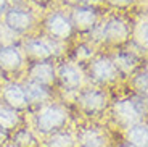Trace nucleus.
Instances as JSON below:
<instances>
[{
    "label": "nucleus",
    "instance_id": "11",
    "mask_svg": "<svg viewBox=\"0 0 148 147\" xmlns=\"http://www.w3.org/2000/svg\"><path fill=\"white\" fill-rule=\"evenodd\" d=\"M27 74H29V81H34L45 87H52L56 83V68L53 60L31 63Z\"/></svg>",
    "mask_w": 148,
    "mask_h": 147
},
{
    "label": "nucleus",
    "instance_id": "5",
    "mask_svg": "<svg viewBox=\"0 0 148 147\" xmlns=\"http://www.w3.org/2000/svg\"><path fill=\"white\" fill-rule=\"evenodd\" d=\"M3 26L11 34H26L36 26V16L23 7H10L3 13Z\"/></svg>",
    "mask_w": 148,
    "mask_h": 147
},
{
    "label": "nucleus",
    "instance_id": "1",
    "mask_svg": "<svg viewBox=\"0 0 148 147\" xmlns=\"http://www.w3.org/2000/svg\"><path fill=\"white\" fill-rule=\"evenodd\" d=\"M69 123V112L63 105L55 102L39 107L34 113V128L44 136H50L66 128Z\"/></svg>",
    "mask_w": 148,
    "mask_h": 147
},
{
    "label": "nucleus",
    "instance_id": "10",
    "mask_svg": "<svg viewBox=\"0 0 148 147\" xmlns=\"http://www.w3.org/2000/svg\"><path fill=\"white\" fill-rule=\"evenodd\" d=\"M23 52L31 63L48 62V60H53V57H55L52 44L44 41V39H39V37L26 39L23 44Z\"/></svg>",
    "mask_w": 148,
    "mask_h": 147
},
{
    "label": "nucleus",
    "instance_id": "21",
    "mask_svg": "<svg viewBox=\"0 0 148 147\" xmlns=\"http://www.w3.org/2000/svg\"><path fill=\"white\" fill-rule=\"evenodd\" d=\"M130 41L145 53V50H147V18L145 16H142L134 24L132 31H130Z\"/></svg>",
    "mask_w": 148,
    "mask_h": 147
},
{
    "label": "nucleus",
    "instance_id": "9",
    "mask_svg": "<svg viewBox=\"0 0 148 147\" xmlns=\"http://www.w3.org/2000/svg\"><path fill=\"white\" fill-rule=\"evenodd\" d=\"M111 115L114 123L122 129H127L129 126L135 125V123L142 121L143 118L138 115V112L135 110V107L132 105L130 99H124V100H118L111 105Z\"/></svg>",
    "mask_w": 148,
    "mask_h": 147
},
{
    "label": "nucleus",
    "instance_id": "18",
    "mask_svg": "<svg viewBox=\"0 0 148 147\" xmlns=\"http://www.w3.org/2000/svg\"><path fill=\"white\" fill-rule=\"evenodd\" d=\"M126 142L132 147H148V126L143 120L126 129Z\"/></svg>",
    "mask_w": 148,
    "mask_h": 147
},
{
    "label": "nucleus",
    "instance_id": "20",
    "mask_svg": "<svg viewBox=\"0 0 148 147\" xmlns=\"http://www.w3.org/2000/svg\"><path fill=\"white\" fill-rule=\"evenodd\" d=\"M45 147H76V139H74L73 132L61 129L47 137Z\"/></svg>",
    "mask_w": 148,
    "mask_h": 147
},
{
    "label": "nucleus",
    "instance_id": "29",
    "mask_svg": "<svg viewBox=\"0 0 148 147\" xmlns=\"http://www.w3.org/2000/svg\"><path fill=\"white\" fill-rule=\"evenodd\" d=\"M37 2H40V0H37Z\"/></svg>",
    "mask_w": 148,
    "mask_h": 147
},
{
    "label": "nucleus",
    "instance_id": "19",
    "mask_svg": "<svg viewBox=\"0 0 148 147\" xmlns=\"http://www.w3.org/2000/svg\"><path fill=\"white\" fill-rule=\"evenodd\" d=\"M11 144L15 147H39V141L34 136V132L27 128H23V126L13 132Z\"/></svg>",
    "mask_w": 148,
    "mask_h": 147
},
{
    "label": "nucleus",
    "instance_id": "3",
    "mask_svg": "<svg viewBox=\"0 0 148 147\" xmlns=\"http://www.w3.org/2000/svg\"><path fill=\"white\" fill-rule=\"evenodd\" d=\"M130 39V24L124 18L114 15L101 24V41L110 47H121Z\"/></svg>",
    "mask_w": 148,
    "mask_h": 147
},
{
    "label": "nucleus",
    "instance_id": "6",
    "mask_svg": "<svg viewBox=\"0 0 148 147\" xmlns=\"http://www.w3.org/2000/svg\"><path fill=\"white\" fill-rule=\"evenodd\" d=\"M44 31L53 42H66L74 34L71 21L61 11H52L44 19Z\"/></svg>",
    "mask_w": 148,
    "mask_h": 147
},
{
    "label": "nucleus",
    "instance_id": "15",
    "mask_svg": "<svg viewBox=\"0 0 148 147\" xmlns=\"http://www.w3.org/2000/svg\"><path fill=\"white\" fill-rule=\"evenodd\" d=\"M2 100H3L2 103L16 112H23L29 107L21 84H16V83H7L2 87Z\"/></svg>",
    "mask_w": 148,
    "mask_h": 147
},
{
    "label": "nucleus",
    "instance_id": "2",
    "mask_svg": "<svg viewBox=\"0 0 148 147\" xmlns=\"http://www.w3.org/2000/svg\"><path fill=\"white\" fill-rule=\"evenodd\" d=\"M87 76L98 86H108L118 81L119 73L108 55H98L87 62Z\"/></svg>",
    "mask_w": 148,
    "mask_h": 147
},
{
    "label": "nucleus",
    "instance_id": "27",
    "mask_svg": "<svg viewBox=\"0 0 148 147\" xmlns=\"http://www.w3.org/2000/svg\"><path fill=\"white\" fill-rule=\"evenodd\" d=\"M118 147H132V146H130V144H127V142H124V144H119Z\"/></svg>",
    "mask_w": 148,
    "mask_h": 147
},
{
    "label": "nucleus",
    "instance_id": "7",
    "mask_svg": "<svg viewBox=\"0 0 148 147\" xmlns=\"http://www.w3.org/2000/svg\"><path fill=\"white\" fill-rule=\"evenodd\" d=\"M68 18L71 21L74 33H92L93 28L98 24L100 11L95 5H81V7L73 8Z\"/></svg>",
    "mask_w": 148,
    "mask_h": 147
},
{
    "label": "nucleus",
    "instance_id": "17",
    "mask_svg": "<svg viewBox=\"0 0 148 147\" xmlns=\"http://www.w3.org/2000/svg\"><path fill=\"white\" fill-rule=\"evenodd\" d=\"M21 123L23 118L19 112L0 102V134L2 136H7L8 132H15L18 128H21Z\"/></svg>",
    "mask_w": 148,
    "mask_h": 147
},
{
    "label": "nucleus",
    "instance_id": "28",
    "mask_svg": "<svg viewBox=\"0 0 148 147\" xmlns=\"http://www.w3.org/2000/svg\"><path fill=\"white\" fill-rule=\"evenodd\" d=\"M2 147H15L13 144H5V146H2Z\"/></svg>",
    "mask_w": 148,
    "mask_h": 147
},
{
    "label": "nucleus",
    "instance_id": "12",
    "mask_svg": "<svg viewBox=\"0 0 148 147\" xmlns=\"http://www.w3.org/2000/svg\"><path fill=\"white\" fill-rule=\"evenodd\" d=\"M23 53L16 45H0V71L5 74H16L23 68Z\"/></svg>",
    "mask_w": 148,
    "mask_h": 147
},
{
    "label": "nucleus",
    "instance_id": "25",
    "mask_svg": "<svg viewBox=\"0 0 148 147\" xmlns=\"http://www.w3.org/2000/svg\"><path fill=\"white\" fill-rule=\"evenodd\" d=\"M63 3L69 5V7L76 8V7H81V5H92L90 3V0H61Z\"/></svg>",
    "mask_w": 148,
    "mask_h": 147
},
{
    "label": "nucleus",
    "instance_id": "23",
    "mask_svg": "<svg viewBox=\"0 0 148 147\" xmlns=\"http://www.w3.org/2000/svg\"><path fill=\"white\" fill-rule=\"evenodd\" d=\"M130 102L135 107V110L138 112V115L142 118H145V115H147V97H142V96L135 94L134 97H130Z\"/></svg>",
    "mask_w": 148,
    "mask_h": 147
},
{
    "label": "nucleus",
    "instance_id": "13",
    "mask_svg": "<svg viewBox=\"0 0 148 147\" xmlns=\"http://www.w3.org/2000/svg\"><path fill=\"white\" fill-rule=\"evenodd\" d=\"M76 147H108L105 132L97 126H84L74 136Z\"/></svg>",
    "mask_w": 148,
    "mask_h": 147
},
{
    "label": "nucleus",
    "instance_id": "4",
    "mask_svg": "<svg viewBox=\"0 0 148 147\" xmlns=\"http://www.w3.org/2000/svg\"><path fill=\"white\" fill-rule=\"evenodd\" d=\"M77 107L89 116H98L101 115L110 105L108 94L97 87H84L79 91V96L76 99Z\"/></svg>",
    "mask_w": 148,
    "mask_h": 147
},
{
    "label": "nucleus",
    "instance_id": "26",
    "mask_svg": "<svg viewBox=\"0 0 148 147\" xmlns=\"http://www.w3.org/2000/svg\"><path fill=\"white\" fill-rule=\"evenodd\" d=\"M8 8V2L7 0H0V15L2 13H5V10Z\"/></svg>",
    "mask_w": 148,
    "mask_h": 147
},
{
    "label": "nucleus",
    "instance_id": "8",
    "mask_svg": "<svg viewBox=\"0 0 148 147\" xmlns=\"http://www.w3.org/2000/svg\"><path fill=\"white\" fill-rule=\"evenodd\" d=\"M56 83L66 91H81L84 86V73L74 62H63L56 68Z\"/></svg>",
    "mask_w": 148,
    "mask_h": 147
},
{
    "label": "nucleus",
    "instance_id": "24",
    "mask_svg": "<svg viewBox=\"0 0 148 147\" xmlns=\"http://www.w3.org/2000/svg\"><path fill=\"white\" fill-rule=\"evenodd\" d=\"M103 2H106L113 8H130L135 3V0H103Z\"/></svg>",
    "mask_w": 148,
    "mask_h": 147
},
{
    "label": "nucleus",
    "instance_id": "16",
    "mask_svg": "<svg viewBox=\"0 0 148 147\" xmlns=\"http://www.w3.org/2000/svg\"><path fill=\"white\" fill-rule=\"evenodd\" d=\"M111 60H113L121 78L132 76L140 63V57H137L134 52H118L111 57Z\"/></svg>",
    "mask_w": 148,
    "mask_h": 147
},
{
    "label": "nucleus",
    "instance_id": "14",
    "mask_svg": "<svg viewBox=\"0 0 148 147\" xmlns=\"http://www.w3.org/2000/svg\"><path fill=\"white\" fill-rule=\"evenodd\" d=\"M23 91H24V96H26V100H27V105L29 107H42L45 103H50L52 102V91L50 87H45V86H40L34 81H29L27 79L24 84L21 86Z\"/></svg>",
    "mask_w": 148,
    "mask_h": 147
},
{
    "label": "nucleus",
    "instance_id": "22",
    "mask_svg": "<svg viewBox=\"0 0 148 147\" xmlns=\"http://www.w3.org/2000/svg\"><path fill=\"white\" fill-rule=\"evenodd\" d=\"M130 86H132L134 92L137 96H142V97H147V87H148V76H147V68H140L138 71L132 74L130 78Z\"/></svg>",
    "mask_w": 148,
    "mask_h": 147
}]
</instances>
